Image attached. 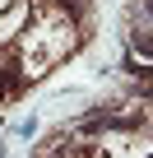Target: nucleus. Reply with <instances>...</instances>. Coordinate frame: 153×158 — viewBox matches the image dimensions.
Returning a JSON list of instances; mask_svg holds the SVG:
<instances>
[{
    "mask_svg": "<svg viewBox=\"0 0 153 158\" xmlns=\"http://www.w3.org/2000/svg\"><path fill=\"white\" fill-rule=\"evenodd\" d=\"M60 5H65V10H74V14H79V10L88 5V0H60Z\"/></svg>",
    "mask_w": 153,
    "mask_h": 158,
    "instance_id": "f257e3e1",
    "label": "nucleus"
}]
</instances>
